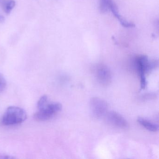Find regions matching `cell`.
Segmentation results:
<instances>
[{
  "instance_id": "cell-1",
  "label": "cell",
  "mask_w": 159,
  "mask_h": 159,
  "mask_svg": "<svg viewBox=\"0 0 159 159\" xmlns=\"http://www.w3.org/2000/svg\"><path fill=\"white\" fill-rule=\"evenodd\" d=\"M158 65V61L150 60L147 56L139 55L136 57L135 66L139 75L141 89H145L147 87L146 76L147 73H150L152 70L156 69Z\"/></svg>"
},
{
  "instance_id": "cell-2",
  "label": "cell",
  "mask_w": 159,
  "mask_h": 159,
  "mask_svg": "<svg viewBox=\"0 0 159 159\" xmlns=\"http://www.w3.org/2000/svg\"><path fill=\"white\" fill-rule=\"evenodd\" d=\"M27 118L25 110L17 107H10L2 118L1 123L4 125H13L24 122Z\"/></svg>"
},
{
  "instance_id": "cell-3",
  "label": "cell",
  "mask_w": 159,
  "mask_h": 159,
  "mask_svg": "<svg viewBox=\"0 0 159 159\" xmlns=\"http://www.w3.org/2000/svg\"><path fill=\"white\" fill-rule=\"evenodd\" d=\"M62 109V106L58 102L47 103L44 107L39 109L34 114V118L39 121H45L52 119Z\"/></svg>"
},
{
  "instance_id": "cell-4",
  "label": "cell",
  "mask_w": 159,
  "mask_h": 159,
  "mask_svg": "<svg viewBox=\"0 0 159 159\" xmlns=\"http://www.w3.org/2000/svg\"><path fill=\"white\" fill-rule=\"evenodd\" d=\"M90 107L92 115L96 118H102L108 112L107 103L99 98H93L90 100Z\"/></svg>"
},
{
  "instance_id": "cell-5",
  "label": "cell",
  "mask_w": 159,
  "mask_h": 159,
  "mask_svg": "<svg viewBox=\"0 0 159 159\" xmlns=\"http://www.w3.org/2000/svg\"><path fill=\"white\" fill-rule=\"evenodd\" d=\"M96 76L98 82L104 85H109L112 80V75L109 68L107 66L100 65L97 68Z\"/></svg>"
},
{
  "instance_id": "cell-6",
  "label": "cell",
  "mask_w": 159,
  "mask_h": 159,
  "mask_svg": "<svg viewBox=\"0 0 159 159\" xmlns=\"http://www.w3.org/2000/svg\"><path fill=\"white\" fill-rule=\"evenodd\" d=\"M106 116L108 122L115 127L121 129H126L128 127L129 125L126 120L116 111H108Z\"/></svg>"
},
{
  "instance_id": "cell-7",
  "label": "cell",
  "mask_w": 159,
  "mask_h": 159,
  "mask_svg": "<svg viewBox=\"0 0 159 159\" xmlns=\"http://www.w3.org/2000/svg\"><path fill=\"white\" fill-rule=\"evenodd\" d=\"M109 11H111L113 15L117 18V20H119L120 24L126 28H132L135 26V25L133 23L128 22L122 17L121 16L119 13L118 7L113 1V0H111L110 2Z\"/></svg>"
},
{
  "instance_id": "cell-8",
  "label": "cell",
  "mask_w": 159,
  "mask_h": 159,
  "mask_svg": "<svg viewBox=\"0 0 159 159\" xmlns=\"http://www.w3.org/2000/svg\"><path fill=\"white\" fill-rule=\"evenodd\" d=\"M137 121L141 126L145 129L152 132H157L159 130V126L156 124L152 122L147 119L139 117L137 119Z\"/></svg>"
},
{
  "instance_id": "cell-9",
  "label": "cell",
  "mask_w": 159,
  "mask_h": 159,
  "mask_svg": "<svg viewBox=\"0 0 159 159\" xmlns=\"http://www.w3.org/2000/svg\"><path fill=\"white\" fill-rule=\"evenodd\" d=\"M0 5L3 11L9 15L16 6L14 0H0Z\"/></svg>"
},
{
  "instance_id": "cell-10",
  "label": "cell",
  "mask_w": 159,
  "mask_h": 159,
  "mask_svg": "<svg viewBox=\"0 0 159 159\" xmlns=\"http://www.w3.org/2000/svg\"><path fill=\"white\" fill-rule=\"evenodd\" d=\"M111 0H100L99 10L101 12L106 13L109 11V5Z\"/></svg>"
},
{
  "instance_id": "cell-11",
  "label": "cell",
  "mask_w": 159,
  "mask_h": 159,
  "mask_svg": "<svg viewBox=\"0 0 159 159\" xmlns=\"http://www.w3.org/2000/svg\"><path fill=\"white\" fill-rule=\"evenodd\" d=\"M48 97L47 96L43 95L41 97L38 101V104H37L38 109L44 107L46 104L48 103Z\"/></svg>"
},
{
  "instance_id": "cell-12",
  "label": "cell",
  "mask_w": 159,
  "mask_h": 159,
  "mask_svg": "<svg viewBox=\"0 0 159 159\" xmlns=\"http://www.w3.org/2000/svg\"><path fill=\"white\" fill-rule=\"evenodd\" d=\"M7 87V81L4 77L0 73V92L5 90Z\"/></svg>"
},
{
  "instance_id": "cell-13",
  "label": "cell",
  "mask_w": 159,
  "mask_h": 159,
  "mask_svg": "<svg viewBox=\"0 0 159 159\" xmlns=\"http://www.w3.org/2000/svg\"><path fill=\"white\" fill-rule=\"evenodd\" d=\"M16 157L6 154H0V159H15Z\"/></svg>"
},
{
  "instance_id": "cell-14",
  "label": "cell",
  "mask_w": 159,
  "mask_h": 159,
  "mask_svg": "<svg viewBox=\"0 0 159 159\" xmlns=\"http://www.w3.org/2000/svg\"><path fill=\"white\" fill-rule=\"evenodd\" d=\"M5 21V18L2 16L0 15V23H3Z\"/></svg>"
}]
</instances>
